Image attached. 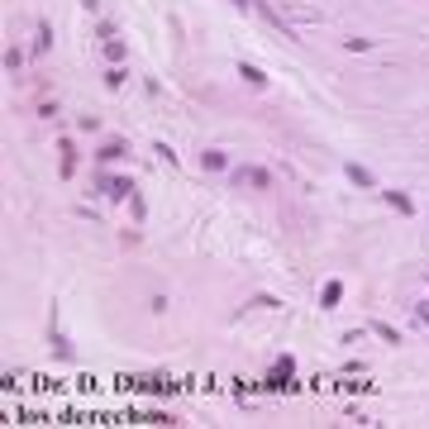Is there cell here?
Instances as JSON below:
<instances>
[{"instance_id":"44dd1931","label":"cell","mask_w":429,"mask_h":429,"mask_svg":"<svg viewBox=\"0 0 429 429\" xmlns=\"http://www.w3.org/2000/svg\"><path fill=\"white\" fill-rule=\"evenodd\" d=\"M153 153H158V158H163V163H167V167H176V153H172L167 143H153Z\"/></svg>"},{"instance_id":"7a4b0ae2","label":"cell","mask_w":429,"mask_h":429,"mask_svg":"<svg viewBox=\"0 0 429 429\" xmlns=\"http://www.w3.org/2000/svg\"><path fill=\"white\" fill-rule=\"evenodd\" d=\"M95 186H100L105 201H129V196H134V181H129V176H105V172H95Z\"/></svg>"},{"instance_id":"603a6c76","label":"cell","mask_w":429,"mask_h":429,"mask_svg":"<svg viewBox=\"0 0 429 429\" xmlns=\"http://www.w3.org/2000/svg\"><path fill=\"white\" fill-rule=\"evenodd\" d=\"M415 320H420V325L429 329V300H420V305H415Z\"/></svg>"},{"instance_id":"ac0fdd59","label":"cell","mask_w":429,"mask_h":429,"mask_svg":"<svg viewBox=\"0 0 429 429\" xmlns=\"http://www.w3.org/2000/svg\"><path fill=\"white\" fill-rule=\"evenodd\" d=\"M19 62H24V53H19V48H5V72H15Z\"/></svg>"},{"instance_id":"277c9868","label":"cell","mask_w":429,"mask_h":429,"mask_svg":"<svg viewBox=\"0 0 429 429\" xmlns=\"http://www.w3.org/2000/svg\"><path fill=\"white\" fill-rule=\"evenodd\" d=\"M125 386H138V391H153V396H172L176 382H172L167 372H148V377H125Z\"/></svg>"},{"instance_id":"6da1fadb","label":"cell","mask_w":429,"mask_h":429,"mask_svg":"<svg viewBox=\"0 0 429 429\" xmlns=\"http://www.w3.org/2000/svg\"><path fill=\"white\" fill-rule=\"evenodd\" d=\"M229 181H234V186H253V191H272V172L267 167H234Z\"/></svg>"},{"instance_id":"2e32d148","label":"cell","mask_w":429,"mask_h":429,"mask_svg":"<svg viewBox=\"0 0 429 429\" xmlns=\"http://www.w3.org/2000/svg\"><path fill=\"white\" fill-rule=\"evenodd\" d=\"M129 214H134V224H143V214H148V206H143V196H138V191L129 196Z\"/></svg>"},{"instance_id":"52a82bcc","label":"cell","mask_w":429,"mask_h":429,"mask_svg":"<svg viewBox=\"0 0 429 429\" xmlns=\"http://www.w3.org/2000/svg\"><path fill=\"white\" fill-rule=\"evenodd\" d=\"M343 176H348L353 186H363V191H372V186H377V176L363 167V163H343Z\"/></svg>"},{"instance_id":"ba28073f","label":"cell","mask_w":429,"mask_h":429,"mask_svg":"<svg viewBox=\"0 0 429 429\" xmlns=\"http://www.w3.org/2000/svg\"><path fill=\"white\" fill-rule=\"evenodd\" d=\"M53 353H57L62 363H72V358H77V348H72V343H67V334L57 329V310H53Z\"/></svg>"},{"instance_id":"e0dca14e","label":"cell","mask_w":429,"mask_h":429,"mask_svg":"<svg viewBox=\"0 0 429 429\" xmlns=\"http://www.w3.org/2000/svg\"><path fill=\"white\" fill-rule=\"evenodd\" d=\"M105 86L120 91V86H125V67H110V72H105Z\"/></svg>"},{"instance_id":"8992f818","label":"cell","mask_w":429,"mask_h":429,"mask_svg":"<svg viewBox=\"0 0 429 429\" xmlns=\"http://www.w3.org/2000/svg\"><path fill=\"white\" fill-rule=\"evenodd\" d=\"M57 153H62V176L72 181V176H77V163H82V153H77V143H72V138H57Z\"/></svg>"},{"instance_id":"4fadbf2b","label":"cell","mask_w":429,"mask_h":429,"mask_svg":"<svg viewBox=\"0 0 429 429\" xmlns=\"http://www.w3.org/2000/svg\"><path fill=\"white\" fill-rule=\"evenodd\" d=\"M100 48H105L110 67H125V43H120V39H100Z\"/></svg>"},{"instance_id":"9a60e30c","label":"cell","mask_w":429,"mask_h":429,"mask_svg":"<svg viewBox=\"0 0 429 429\" xmlns=\"http://www.w3.org/2000/svg\"><path fill=\"white\" fill-rule=\"evenodd\" d=\"M48 48H53V29L39 24V34H34V53H48Z\"/></svg>"},{"instance_id":"7402d4cb","label":"cell","mask_w":429,"mask_h":429,"mask_svg":"<svg viewBox=\"0 0 429 429\" xmlns=\"http://www.w3.org/2000/svg\"><path fill=\"white\" fill-rule=\"evenodd\" d=\"M77 129H86V134H95V129H100V120H95V115H82V120H77Z\"/></svg>"},{"instance_id":"cb8c5ba5","label":"cell","mask_w":429,"mask_h":429,"mask_svg":"<svg viewBox=\"0 0 429 429\" xmlns=\"http://www.w3.org/2000/svg\"><path fill=\"white\" fill-rule=\"evenodd\" d=\"M82 10H91V15H95V10H100V0H82Z\"/></svg>"},{"instance_id":"9c48e42d","label":"cell","mask_w":429,"mask_h":429,"mask_svg":"<svg viewBox=\"0 0 429 429\" xmlns=\"http://www.w3.org/2000/svg\"><path fill=\"white\" fill-rule=\"evenodd\" d=\"M343 300V282L334 277V282H325V291H320V310H339Z\"/></svg>"},{"instance_id":"5bb4252c","label":"cell","mask_w":429,"mask_h":429,"mask_svg":"<svg viewBox=\"0 0 429 429\" xmlns=\"http://www.w3.org/2000/svg\"><path fill=\"white\" fill-rule=\"evenodd\" d=\"M372 334H377V339H386V343H401V329H391L386 320H372Z\"/></svg>"},{"instance_id":"ffe728a7","label":"cell","mask_w":429,"mask_h":429,"mask_svg":"<svg viewBox=\"0 0 429 429\" xmlns=\"http://www.w3.org/2000/svg\"><path fill=\"white\" fill-rule=\"evenodd\" d=\"M272 305H282V300H277V296H253V300H248V310H272Z\"/></svg>"},{"instance_id":"30bf717a","label":"cell","mask_w":429,"mask_h":429,"mask_svg":"<svg viewBox=\"0 0 429 429\" xmlns=\"http://www.w3.org/2000/svg\"><path fill=\"white\" fill-rule=\"evenodd\" d=\"M201 167H206V172H224V167H229V153H224V148H206V153H201Z\"/></svg>"},{"instance_id":"5b68a950","label":"cell","mask_w":429,"mask_h":429,"mask_svg":"<svg viewBox=\"0 0 429 429\" xmlns=\"http://www.w3.org/2000/svg\"><path fill=\"white\" fill-rule=\"evenodd\" d=\"M125 158H129V143H125V138H110V143H100V148H95V163H100V167L125 163Z\"/></svg>"},{"instance_id":"8fae6325","label":"cell","mask_w":429,"mask_h":429,"mask_svg":"<svg viewBox=\"0 0 429 429\" xmlns=\"http://www.w3.org/2000/svg\"><path fill=\"white\" fill-rule=\"evenodd\" d=\"M382 196H386V206H391L396 214H415V201H410L405 191H382Z\"/></svg>"},{"instance_id":"7c38bea8","label":"cell","mask_w":429,"mask_h":429,"mask_svg":"<svg viewBox=\"0 0 429 429\" xmlns=\"http://www.w3.org/2000/svg\"><path fill=\"white\" fill-rule=\"evenodd\" d=\"M239 77L253 86V91H262V86H267V72H262V67H253V62H239Z\"/></svg>"},{"instance_id":"d6986e66","label":"cell","mask_w":429,"mask_h":429,"mask_svg":"<svg viewBox=\"0 0 429 429\" xmlns=\"http://www.w3.org/2000/svg\"><path fill=\"white\" fill-rule=\"evenodd\" d=\"M372 43H377V39H343V48H348V53H367Z\"/></svg>"},{"instance_id":"3957f363","label":"cell","mask_w":429,"mask_h":429,"mask_svg":"<svg viewBox=\"0 0 429 429\" xmlns=\"http://www.w3.org/2000/svg\"><path fill=\"white\" fill-rule=\"evenodd\" d=\"M291 372H296V358H277V367L267 372V391H296V382H291Z\"/></svg>"}]
</instances>
